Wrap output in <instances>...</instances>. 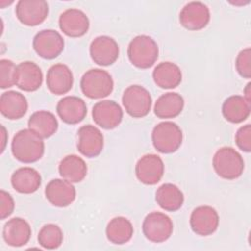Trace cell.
<instances>
[{"label":"cell","instance_id":"35","mask_svg":"<svg viewBox=\"0 0 251 251\" xmlns=\"http://www.w3.org/2000/svg\"><path fill=\"white\" fill-rule=\"evenodd\" d=\"M15 208L13 197L5 190L0 191V215L1 219L4 220L9 217Z\"/></svg>","mask_w":251,"mask_h":251},{"label":"cell","instance_id":"32","mask_svg":"<svg viewBox=\"0 0 251 251\" xmlns=\"http://www.w3.org/2000/svg\"><path fill=\"white\" fill-rule=\"evenodd\" d=\"M17 81V66L8 59L0 61V86L2 89L12 87Z\"/></svg>","mask_w":251,"mask_h":251},{"label":"cell","instance_id":"4","mask_svg":"<svg viewBox=\"0 0 251 251\" xmlns=\"http://www.w3.org/2000/svg\"><path fill=\"white\" fill-rule=\"evenodd\" d=\"M82 93L90 99H100L110 95L114 88L111 75L102 69H91L84 73L80 80Z\"/></svg>","mask_w":251,"mask_h":251},{"label":"cell","instance_id":"36","mask_svg":"<svg viewBox=\"0 0 251 251\" xmlns=\"http://www.w3.org/2000/svg\"><path fill=\"white\" fill-rule=\"evenodd\" d=\"M7 132H6V128L1 126V153L4 151L5 149V145L7 142Z\"/></svg>","mask_w":251,"mask_h":251},{"label":"cell","instance_id":"25","mask_svg":"<svg viewBox=\"0 0 251 251\" xmlns=\"http://www.w3.org/2000/svg\"><path fill=\"white\" fill-rule=\"evenodd\" d=\"M152 75L157 86L165 89L176 87L182 78L180 69L172 62H162L157 65Z\"/></svg>","mask_w":251,"mask_h":251},{"label":"cell","instance_id":"7","mask_svg":"<svg viewBox=\"0 0 251 251\" xmlns=\"http://www.w3.org/2000/svg\"><path fill=\"white\" fill-rule=\"evenodd\" d=\"M173 229L174 225L171 218L161 212L149 213L142 224L143 234L154 243L168 240L173 233Z\"/></svg>","mask_w":251,"mask_h":251},{"label":"cell","instance_id":"29","mask_svg":"<svg viewBox=\"0 0 251 251\" xmlns=\"http://www.w3.org/2000/svg\"><path fill=\"white\" fill-rule=\"evenodd\" d=\"M28 128L42 138H48L57 131L58 121L51 112L37 111L28 119Z\"/></svg>","mask_w":251,"mask_h":251},{"label":"cell","instance_id":"16","mask_svg":"<svg viewBox=\"0 0 251 251\" xmlns=\"http://www.w3.org/2000/svg\"><path fill=\"white\" fill-rule=\"evenodd\" d=\"M77 133V149L83 156L94 158L101 153L104 146V137L97 127L86 125L81 126Z\"/></svg>","mask_w":251,"mask_h":251},{"label":"cell","instance_id":"8","mask_svg":"<svg viewBox=\"0 0 251 251\" xmlns=\"http://www.w3.org/2000/svg\"><path fill=\"white\" fill-rule=\"evenodd\" d=\"M64 44L62 35L53 29L39 31L32 41V46L37 55L47 60L58 57L64 50Z\"/></svg>","mask_w":251,"mask_h":251},{"label":"cell","instance_id":"26","mask_svg":"<svg viewBox=\"0 0 251 251\" xmlns=\"http://www.w3.org/2000/svg\"><path fill=\"white\" fill-rule=\"evenodd\" d=\"M184 106L182 96L176 92L161 95L154 106V113L160 119H172L178 116Z\"/></svg>","mask_w":251,"mask_h":251},{"label":"cell","instance_id":"11","mask_svg":"<svg viewBox=\"0 0 251 251\" xmlns=\"http://www.w3.org/2000/svg\"><path fill=\"white\" fill-rule=\"evenodd\" d=\"M164 163L156 154L142 156L135 165V174L139 181L147 185L158 183L164 175Z\"/></svg>","mask_w":251,"mask_h":251},{"label":"cell","instance_id":"15","mask_svg":"<svg viewBox=\"0 0 251 251\" xmlns=\"http://www.w3.org/2000/svg\"><path fill=\"white\" fill-rule=\"evenodd\" d=\"M59 26L67 36L80 37L87 32L89 28V20L81 10L72 8L61 14L59 18Z\"/></svg>","mask_w":251,"mask_h":251},{"label":"cell","instance_id":"28","mask_svg":"<svg viewBox=\"0 0 251 251\" xmlns=\"http://www.w3.org/2000/svg\"><path fill=\"white\" fill-rule=\"evenodd\" d=\"M156 201L159 206L169 212L180 209L184 197L181 190L173 183H164L156 191Z\"/></svg>","mask_w":251,"mask_h":251},{"label":"cell","instance_id":"27","mask_svg":"<svg viewBox=\"0 0 251 251\" xmlns=\"http://www.w3.org/2000/svg\"><path fill=\"white\" fill-rule=\"evenodd\" d=\"M61 176L70 182L81 181L87 174V166L83 159L76 155H68L59 165Z\"/></svg>","mask_w":251,"mask_h":251},{"label":"cell","instance_id":"10","mask_svg":"<svg viewBox=\"0 0 251 251\" xmlns=\"http://www.w3.org/2000/svg\"><path fill=\"white\" fill-rule=\"evenodd\" d=\"M90 57L99 66H110L119 57V45L115 39L107 35L94 38L89 47Z\"/></svg>","mask_w":251,"mask_h":251},{"label":"cell","instance_id":"33","mask_svg":"<svg viewBox=\"0 0 251 251\" xmlns=\"http://www.w3.org/2000/svg\"><path fill=\"white\" fill-rule=\"evenodd\" d=\"M251 49L247 47L239 52L235 60V68L237 73L243 78L251 77Z\"/></svg>","mask_w":251,"mask_h":251},{"label":"cell","instance_id":"19","mask_svg":"<svg viewBox=\"0 0 251 251\" xmlns=\"http://www.w3.org/2000/svg\"><path fill=\"white\" fill-rule=\"evenodd\" d=\"M57 113L61 120L69 125L80 123L87 114L85 102L76 96H66L57 104Z\"/></svg>","mask_w":251,"mask_h":251},{"label":"cell","instance_id":"14","mask_svg":"<svg viewBox=\"0 0 251 251\" xmlns=\"http://www.w3.org/2000/svg\"><path fill=\"white\" fill-rule=\"evenodd\" d=\"M218 226L219 215L211 206H199L191 213L190 226L198 235H211L217 230Z\"/></svg>","mask_w":251,"mask_h":251},{"label":"cell","instance_id":"3","mask_svg":"<svg viewBox=\"0 0 251 251\" xmlns=\"http://www.w3.org/2000/svg\"><path fill=\"white\" fill-rule=\"evenodd\" d=\"M215 172L222 178L231 180L239 177L244 170L242 156L231 147L220 148L213 157Z\"/></svg>","mask_w":251,"mask_h":251},{"label":"cell","instance_id":"6","mask_svg":"<svg viewBox=\"0 0 251 251\" xmlns=\"http://www.w3.org/2000/svg\"><path fill=\"white\" fill-rule=\"evenodd\" d=\"M123 105L133 118H143L151 110L152 98L149 91L140 85L128 86L123 94Z\"/></svg>","mask_w":251,"mask_h":251},{"label":"cell","instance_id":"22","mask_svg":"<svg viewBox=\"0 0 251 251\" xmlns=\"http://www.w3.org/2000/svg\"><path fill=\"white\" fill-rule=\"evenodd\" d=\"M27 111L26 98L20 92L10 90L2 93L0 97V112L9 120H18Z\"/></svg>","mask_w":251,"mask_h":251},{"label":"cell","instance_id":"24","mask_svg":"<svg viewBox=\"0 0 251 251\" xmlns=\"http://www.w3.org/2000/svg\"><path fill=\"white\" fill-rule=\"evenodd\" d=\"M251 111V103L247 102L243 96L232 95L226 98L223 104L222 112L225 119L233 124L245 121Z\"/></svg>","mask_w":251,"mask_h":251},{"label":"cell","instance_id":"37","mask_svg":"<svg viewBox=\"0 0 251 251\" xmlns=\"http://www.w3.org/2000/svg\"><path fill=\"white\" fill-rule=\"evenodd\" d=\"M250 86H251V83L249 82V83H247V85H246V87H245V89H244V98H245V100L247 101V102H249V103H251V91H250Z\"/></svg>","mask_w":251,"mask_h":251},{"label":"cell","instance_id":"13","mask_svg":"<svg viewBox=\"0 0 251 251\" xmlns=\"http://www.w3.org/2000/svg\"><path fill=\"white\" fill-rule=\"evenodd\" d=\"M179 22L186 29H202L210 22V10L202 2H189L181 9L179 13Z\"/></svg>","mask_w":251,"mask_h":251},{"label":"cell","instance_id":"12","mask_svg":"<svg viewBox=\"0 0 251 251\" xmlns=\"http://www.w3.org/2000/svg\"><path fill=\"white\" fill-rule=\"evenodd\" d=\"M94 123L105 129L117 127L123 120V110L118 103L112 100L97 102L92 109Z\"/></svg>","mask_w":251,"mask_h":251},{"label":"cell","instance_id":"21","mask_svg":"<svg viewBox=\"0 0 251 251\" xmlns=\"http://www.w3.org/2000/svg\"><path fill=\"white\" fill-rule=\"evenodd\" d=\"M31 236L29 224L22 218H13L9 220L3 227V238L5 242L13 247L25 245Z\"/></svg>","mask_w":251,"mask_h":251},{"label":"cell","instance_id":"20","mask_svg":"<svg viewBox=\"0 0 251 251\" xmlns=\"http://www.w3.org/2000/svg\"><path fill=\"white\" fill-rule=\"evenodd\" d=\"M43 80V75L39 66L30 61L22 62L17 66L16 85L27 92L37 90Z\"/></svg>","mask_w":251,"mask_h":251},{"label":"cell","instance_id":"23","mask_svg":"<svg viewBox=\"0 0 251 251\" xmlns=\"http://www.w3.org/2000/svg\"><path fill=\"white\" fill-rule=\"evenodd\" d=\"M11 183L16 191L24 194H30L39 188L41 184V176L35 169L24 167L13 173Z\"/></svg>","mask_w":251,"mask_h":251},{"label":"cell","instance_id":"1","mask_svg":"<svg viewBox=\"0 0 251 251\" xmlns=\"http://www.w3.org/2000/svg\"><path fill=\"white\" fill-rule=\"evenodd\" d=\"M13 156L23 163H34L44 154V142L42 137L30 128L18 131L11 144Z\"/></svg>","mask_w":251,"mask_h":251},{"label":"cell","instance_id":"17","mask_svg":"<svg viewBox=\"0 0 251 251\" xmlns=\"http://www.w3.org/2000/svg\"><path fill=\"white\" fill-rule=\"evenodd\" d=\"M75 188L66 179H52L45 187L46 199L56 207H67L75 199Z\"/></svg>","mask_w":251,"mask_h":251},{"label":"cell","instance_id":"30","mask_svg":"<svg viewBox=\"0 0 251 251\" xmlns=\"http://www.w3.org/2000/svg\"><path fill=\"white\" fill-rule=\"evenodd\" d=\"M133 234L131 223L125 217L112 219L106 227L107 238L114 244H125L128 242Z\"/></svg>","mask_w":251,"mask_h":251},{"label":"cell","instance_id":"5","mask_svg":"<svg viewBox=\"0 0 251 251\" xmlns=\"http://www.w3.org/2000/svg\"><path fill=\"white\" fill-rule=\"evenodd\" d=\"M152 142L161 153L176 152L182 143V131L176 123H159L152 130Z\"/></svg>","mask_w":251,"mask_h":251},{"label":"cell","instance_id":"31","mask_svg":"<svg viewBox=\"0 0 251 251\" xmlns=\"http://www.w3.org/2000/svg\"><path fill=\"white\" fill-rule=\"evenodd\" d=\"M38 242L45 249H56L63 242V231L55 224H47L38 233Z\"/></svg>","mask_w":251,"mask_h":251},{"label":"cell","instance_id":"2","mask_svg":"<svg viewBox=\"0 0 251 251\" xmlns=\"http://www.w3.org/2000/svg\"><path fill=\"white\" fill-rule=\"evenodd\" d=\"M127 55L133 66L139 69H148L157 61L159 48L152 37L144 34L137 35L128 44Z\"/></svg>","mask_w":251,"mask_h":251},{"label":"cell","instance_id":"9","mask_svg":"<svg viewBox=\"0 0 251 251\" xmlns=\"http://www.w3.org/2000/svg\"><path fill=\"white\" fill-rule=\"evenodd\" d=\"M48 4L44 0H20L16 6L18 20L27 26H35L48 16Z\"/></svg>","mask_w":251,"mask_h":251},{"label":"cell","instance_id":"34","mask_svg":"<svg viewBox=\"0 0 251 251\" xmlns=\"http://www.w3.org/2000/svg\"><path fill=\"white\" fill-rule=\"evenodd\" d=\"M235 142L239 149L244 152L251 150V126L249 124L238 128L235 134Z\"/></svg>","mask_w":251,"mask_h":251},{"label":"cell","instance_id":"18","mask_svg":"<svg viewBox=\"0 0 251 251\" xmlns=\"http://www.w3.org/2000/svg\"><path fill=\"white\" fill-rule=\"evenodd\" d=\"M73 83V73L68 66L64 64H55L48 70L46 84L53 94H66L72 89Z\"/></svg>","mask_w":251,"mask_h":251}]
</instances>
